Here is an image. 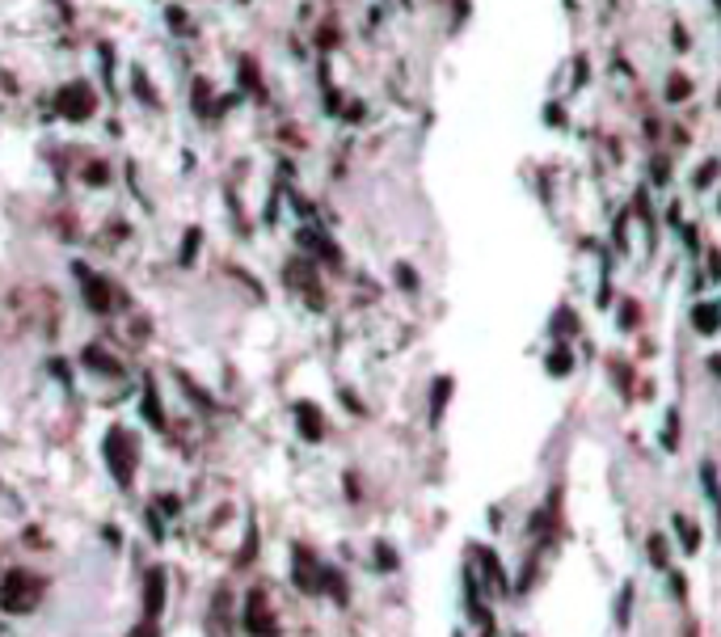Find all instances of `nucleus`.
I'll return each mask as SVG.
<instances>
[{"instance_id":"nucleus-1","label":"nucleus","mask_w":721,"mask_h":637,"mask_svg":"<svg viewBox=\"0 0 721 637\" xmlns=\"http://www.w3.org/2000/svg\"><path fill=\"white\" fill-rule=\"evenodd\" d=\"M101 452H106V464H110L114 481H119V486H131V477H136V460H139L136 435H131L127 426H110L106 439H101Z\"/></svg>"},{"instance_id":"nucleus-2","label":"nucleus","mask_w":721,"mask_h":637,"mask_svg":"<svg viewBox=\"0 0 721 637\" xmlns=\"http://www.w3.org/2000/svg\"><path fill=\"white\" fill-rule=\"evenodd\" d=\"M39 578L30 574V570H9L4 578H0V608L4 612H30L34 603H39Z\"/></svg>"},{"instance_id":"nucleus-3","label":"nucleus","mask_w":721,"mask_h":637,"mask_svg":"<svg viewBox=\"0 0 721 637\" xmlns=\"http://www.w3.org/2000/svg\"><path fill=\"white\" fill-rule=\"evenodd\" d=\"M55 110H59V119H68V123H85V119H93V110H97V93H93L85 81H72V85L59 89Z\"/></svg>"},{"instance_id":"nucleus-4","label":"nucleus","mask_w":721,"mask_h":637,"mask_svg":"<svg viewBox=\"0 0 721 637\" xmlns=\"http://www.w3.org/2000/svg\"><path fill=\"white\" fill-rule=\"evenodd\" d=\"M245 629L253 637H271L274 633V616H271V603H266V587H253L245 595Z\"/></svg>"},{"instance_id":"nucleus-5","label":"nucleus","mask_w":721,"mask_h":637,"mask_svg":"<svg viewBox=\"0 0 721 637\" xmlns=\"http://www.w3.org/2000/svg\"><path fill=\"white\" fill-rule=\"evenodd\" d=\"M161 608H165V570L156 566V570H148V578H143V616L156 621Z\"/></svg>"},{"instance_id":"nucleus-6","label":"nucleus","mask_w":721,"mask_h":637,"mask_svg":"<svg viewBox=\"0 0 721 637\" xmlns=\"http://www.w3.org/2000/svg\"><path fill=\"white\" fill-rule=\"evenodd\" d=\"M72 271L85 279V304H89L93 313H110V283H106V279H97V274H89L81 262H76Z\"/></svg>"},{"instance_id":"nucleus-7","label":"nucleus","mask_w":721,"mask_h":637,"mask_svg":"<svg viewBox=\"0 0 721 637\" xmlns=\"http://www.w3.org/2000/svg\"><path fill=\"white\" fill-rule=\"evenodd\" d=\"M321 574H325V570L313 561V553L300 548V553H296V587H300V591H321Z\"/></svg>"},{"instance_id":"nucleus-8","label":"nucleus","mask_w":721,"mask_h":637,"mask_svg":"<svg viewBox=\"0 0 721 637\" xmlns=\"http://www.w3.org/2000/svg\"><path fill=\"white\" fill-rule=\"evenodd\" d=\"M296 418H300V435H304V439H313V443H316V439L325 435V426H321V413H316V406H308V401H304V406H296Z\"/></svg>"},{"instance_id":"nucleus-9","label":"nucleus","mask_w":721,"mask_h":637,"mask_svg":"<svg viewBox=\"0 0 721 637\" xmlns=\"http://www.w3.org/2000/svg\"><path fill=\"white\" fill-rule=\"evenodd\" d=\"M194 114L216 119V106H211V81H194Z\"/></svg>"},{"instance_id":"nucleus-10","label":"nucleus","mask_w":721,"mask_h":637,"mask_svg":"<svg viewBox=\"0 0 721 637\" xmlns=\"http://www.w3.org/2000/svg\"><path fill=\"white\" fill-rule=\"evenodd\" d=\"M675 532H679V541H683V553H696V548H700V532H696V523H687L683 515L675 519Z\"/></svg>"},{"instance_id":"nucleus-11","label":"nucleus","mask_w":721,"mask_h":637,"mask_svg":"<svg viewBox=\"0 0 721 637\" xmlns=\"http://www.w3.org/2000/svg\"><path fill=\"white\" fill-rule=\"evenodd\" d=\"M85 363H89L93 371H106V376H119V363H114V359H106V351H97V346H89V351H85Z\"/></svg>"},{"instance_id":"nucleus-12","label":"nucleus","mask_w":721,"mask_h":637,"mask_svg":"<svg viewBox=\"0 0 721 637\" xmlns=\"http://www.w3.org/2000/svg\"><path fill=\"white\" fill-rule=\"evenodd\" d=\"M143 418L152 422V426H165V413H161V406H156V393H152V384H148V393H143Z\"/></svg>"},{"instance_id":"nucleus-13","label":"nucleus","mask_w":721,"mask_h":637,"mask_svg":"<svg viewBox=\"0 0 721 637\" xmlns=\"http://www.w3.org/2000/svg\"><path fill=\"white\" fill-rule=\"evenodd\" d=\"M198 241H203V228H190V232H186V241H181V262H186V266L194 262V254H198Z\"/></svg>"},{"instance_id":"nucleus-14","label":"nucleus","mask_w":721,"mask_h":637,"mask_svg":"<svg viewBox=\"0 0 721 637\" xmlns=\"http://www.w3.org/2000/svg\"><path fill=\"white\" fill-rule=\"evenodd\" d=\"M650 561H654V570H667V545H662L658 536L650 541Z\"/></svg>"},{"instance_id":"nucleus-15","label":"nucleus","mask_w":721,"mask_h":637,"mask_svg":"<svg viewBox=\"0 0 721 637\" xmlns=\"http://www.w3.org/2000/svg\"><path fill=\"white\" fill-rule=\"evenodd\" d=\"M241 76H245V89H258V68H253V59H241Z\"/></svg>"},{"instance_id":"nucleus-16","label":"nucleus","mask_w":721,"mask_h":637,"mask_svg":"<svg viewBox=\"0 0 721 637\" xmlns=\"http://www.w3.org/2000/svg\"><path fill=\"white\" fill-rule=\"evenodd\" d=\"M85 178H89L93 186H97V182H106V165H101V161H93L89 169H85Z\"/></svg>"}]
</instances>
